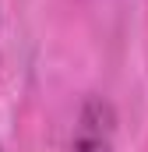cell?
<instances>
[{
	"label": "cell",
	"mask_w": 148,
	"mask_h": 152,
	"mask_svg": "<svg viewBox=\"0 0 148 152\" xmlns=\"http://www.w3.org/2000/svg\"><path fill=\"white\" fill-rule=\"evenodd\" d=\"M71 152H116V120L106 99H88L81 106Z\"/></svg>",
	"instance_id": "obj_1"
}]
</instances>
